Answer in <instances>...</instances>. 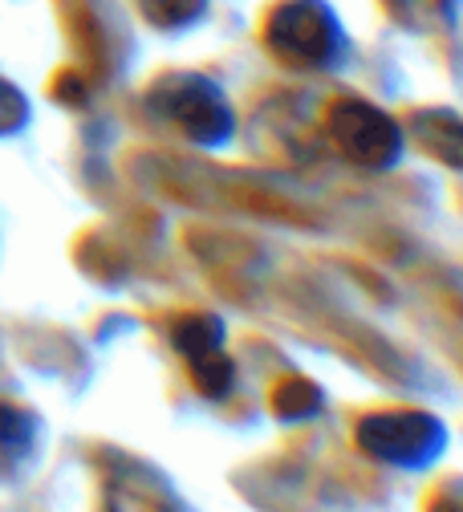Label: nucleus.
I'll return each instance as SVG.
<instances>
[{"label":"nucleus","instance_id":"7ed1b4c3","mask_svg":"<svg viewBox=\"0 0 463 512\" xmlns=\"http://www.w3.org/2000/svg\"><path fill=\"white\" fill-rule=\"evenodd\" d=\"M269 37L289 57L321 61V57H329V49H334V21H329V13L321 5H305V0H297V5H285L277 13Z\"/></svg>","mask_w":463,"mask_h":512},{"label":"nucleus","instance_id":"20e7f679","mask_svg":"<svg viewBox=\"0 0 463 512\" xmlns=\"http://www.w3.org/2000/svg\"><path fill=\"white\" fill-rule=\"evenodd\" d=\"M167 102H171L167 106L171 118H179L195 139L212 143V139L228 135V106L204 82H179V86H171L167 90Z\"/></svg>","mask_w":463,"mask_h":512},{"label":"nucleus","instance_id":"423d86ee","mask_svg":"<svg viewBox=\"0 0 463 512\" xmlns=\"http://www.w3.org/2000/svg\"><path fill=\"white\" fill-rule=\"evenodd\" d=\"M21 122H25V98L0 82V131H17Z\"/></svg>","mask_w":463,"mask_h":512},{"label":"nucleus","instance_id":"0eeeda50","mask_svg":"<svg viewBox=\"0 0 463 512\" xmlns=\"http://www.w3.org/2000/svg\"><path fill=\"white\" fill-rule=\"evenodd\" d=\"M29 439V423L17 415V411H0V443H5V447H21Z\"/></svg>","mask_w":463,"mask_h":512},{"label":"nucleus","instance_id":"39448f33","mask_svg":"<svg viewBox=\"0 0 463 512\" xmlns=\"http://www.w3.org/2000/svg\"><path fill=\"white\" fill-rule=\"evenodd\" d=\"M143 9H147L159 25H183L187 17L200 13V0H143Z\"/></svg>","mask_w":463,"mask_h":512},{"label":"nucleus","instance_id":"f03ea898","mask_svg":"<svg viewBox=\"0 0 463 512\" xmlns=\"http://www.w3.org/2000/svg\"><path fill=\"white\" fill-rule=\"evenodd\" d=\"M334 135L342 139L346 155H354L362 163H386V159H394V151H399V131H394V122L370 106H358V102H350L334 114Z\"/></svg>","mask_w":463,"mask_h":512},{"label":"nucleus","instance_id":"f257e3e1","mask_svg":"<svg viewBox=\"0 0 463 512\" xmlns=\"http://www.w3.org/2000/svg\"><path fill=\"white\" fill-rule=\"evenodd\" d=\"M362 439L382 460H423L439 447V427L427 415H382L362 427Z\"/></svg>","mask_w":463,"mask_h":512}]
</instances>
